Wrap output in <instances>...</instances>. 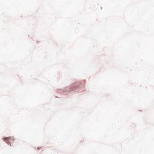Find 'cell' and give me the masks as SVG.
<instances>
[{"instance_id":"1","label":"cell","mask_w":154,"mask_h":154,"mask_svg":"<svg viewBox=\"0 0 154 154\" xmlns=\"http://www.w3.org/2000/svg\"><path fill=\"white\" fill-rule=\"evenodd\" d=\"M85 88L84 81L75 82L69 86H67L63 88L57 90V93L62 94H67L72 93H76L82 91Z\"/></svg>"}]
</instances>
